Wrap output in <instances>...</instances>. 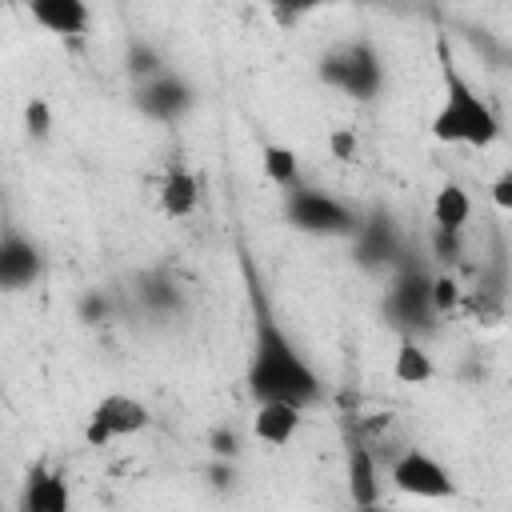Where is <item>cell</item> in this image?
Segmentation results:
<instances>
[{
  "instance_id": "3",
  "label": "cell",
  "mask_w": 512,
  "mask_h": 512,
  "mask_svg": "<svg viewBox=\"0 0 512 512\" xmlns=\"http://www.w3.org/2000/svg\"><path fill=\"white\" fill-rule=\"evenodd\" d=\"M320 80L328 88H340L352 100H372L384 84V64L368 40H352V44L332 48L320 60Z\"/></svg>"
},
{
  "instance_id": "18",
  "label": "cell",
  "mask_w": 512,
  "mask_h": 512,
  "mask_svg": "<svg viewBox=\"0 0 512 512\" xmlns=\"http://www.w3.org/2000/svg\"><path fill=\"white\" fill-rule=\"evenodd\" d=\"M260 164H264V176H268L272 184H280V188H296L300 168H296V152H292V148H284V144H264Z\"/></svg>"
},
{
  "instance_id": "20",
  "label": "cell",
  "mask_w": 512,
  "mask_h": 512,
  "mask_svg": "<svg viewBox=\"0 0 512 512\" xmlns=\"http://www.w3.org/2000/svg\"><path fill=\"white\" fill-rule=\"evenodd\" d=\"M140 296L152 304V308H160V312H168V308H180V288L164 276V272H152V276H144L140 280Z\"/></svg>"
},
{
  "instance_id": "10",
  "label": "cell",
  "mask_w": 512,
  "mask_h": 512,
  "mask_svg": "<svg viewBox=\"0 0 512 512\" xmlns=\"http://www.w3.org/2000/svg\"><path fill=\"white\" fill-rule=\"evenodd\" d=\"M24 512H72V492L64 472L48 468L44 460L32 464L28 484H24Z\"/></svg>"
},
{
  "instance_id": "17",
  "label": "cell",
  "mask_w": 512,
  "mask_h": 512,
  "mask_svg": "<svg viewBox=\"0 0 512 512\" xmlns=\"http://www.w3.org/2000/svg\"><path fill=\"white\" fill-rule=\"evenodd\" d=\"M392 376L400 384H428L436 376V368H432V356L412 336H404L400 348H396V360H392Z\"/></svg>"
},
{
  "instance_id": "22",
  "label": "cell",
  "mask_w": 512,
  "mask_h": 512,
  "mask_svg": "<svg viewBox=\"0 0 512 512\" xmlns=\"http://www.w3.org/2000/svg\"><path fill=\"white\" fill-rule=\"evenodd\" d=\"M128 72H132V76H136V84H140V80H152L156 72H164V64H160V56H156L148 44H140V40H136V44L128 48Z\"/></svg>"
},
{
  "instance_id": "6",
  "label": "cell",
  "mask_w": 512,
  "mask_h": 512,
  "mask_svg": "<svg viewBox=\"0 0 512 512\" xmlns=\"http://www.w3.org/2000/svg\"><path fill=\"white\" fill-rule=\"evenodd\" d=\"M392 484H396V492L420 496V500H452L456 496L452 476L424 448H408L392 460Z\"/></svg>"
},
{
  "instance_id": "1",
  "label": "cell",
  "mask_w": 512,
  "mask_h": 512,
  "mask_svg": "<svg viewBox=\"0 0 512 512\" xmlns=\"http://www.w3.org/2000/svg\"><path fill=\"white\" fill-rule=\"evenodd\" d=\"M248 284H252V308H256V336H252V360H248V392H252L256 404L284 400V404L304 412V408H312L320 400V376L312 372V364L296 352L288 332L268 312L260 280L248 276Z\"/></svg>"
},
{
  "instance_id": "2",
  "label": "cell",
  "mask_w": 512,
  "mask_h": 512,
  "mask_svg": "<svg viewBox=\"0 0 512 512\" xmlns=\"http://www.w3.org/2000/svg\"><path fill=\"white\" fill-rule=\"evenodd\" d=\"M440 52V76H444V104L440 112L432 116V136L444 140V144H472V148H484L500 136V116L492 112V104L464 80V72L456 68L444 36L436 44Z\"/></svg>"
},
{
  "instance_id": "15",
  "label": "cell",
  "mask_w": 512,
  "mask_h": 512,
  "mask_svg": "<svg viewBox=\"0 0 512 512\" xmlns=\"http://www.w3.org/2000/svg\"><path fill=\"white\" fill-rule=\"evenodd\" d=\"M32 20L48 32H60V36H72V32H84L88 28V8L80 0H32Z\"/></svg>"
},
{
  "instance_id": "19",
  "label": "cell",
  "mask_w": 512,
  "mask_h": 512,
  "mask_svg": "<svg viewBox=\"0 0 512 512\" xmlns=\"http://www.w3.org/2000/svg\"><path fill=\"white\" fill-rule=\"evenodd\" d=\"M460 284H456V276H448V272H440V276H432V284H428V308H432V316H448V312H456L460 308Z\"/></svg>"
},
{
  "instance_id": "29",
  "label": "cell",
  "mask_w": 512,
  "mask_h": 512,
  "mask_svg": "<svg viewBox=\"0 0 512 512\" xmlns=\"http://www.w3.org/2000/svg\"><path fill=\"white\" fill-rule=\"evenodd\" d=\"M272 16H276L280 24H292V20L300 16V8H272Z\"/></svg>"
},
{
  "instance_id": "9",
  "label": "cell",
  "mask_w": 512,
  "mask_h": 512,
  "mask_svg": "<svg viewBox=\"0 0 512 512\" xmlns=\"http://www.w3.org/2000/svg\"><path fill=\"white\" fill-rule=\"evenodd\" d=\"M36 276H40V248L20 232H4L0 236V292H20Z\"/></svg>"
},
{
  "instance_id": "26",
  "label": "cell",
  "mask_w": 512,
  "mask_h": 512,
  "mask_svg": "<svg viewBox=\"0 0 512 512\" xmlns=\"http://www.w3.org/2000/svg\"><path fill=\"white\" fill-rule=\"evenodd\" d=\"M492 200H496L500 212L512 208V172H500V176H496V184H492Z\"/></svg>"
},
{
  "instance_id": "23",
  "label": "cell",
  "mask_w": 512,
  "mask_h": 512,
  "mask_svg": "<svg viewBox=\"0 0 512 512\" xmlns=\"http://www.w3.org/2000/svg\"><path fill=\"white\" fill-rule=\"evenodd\" d=\"M328 152H332V160H352L356 156V132L352 128H332L328 132Z\"/></svg>"
},
{
  "instance_id": "14",
  "label": "cell",
  "mask_w": 512,
  "mask_h": 512,
  "mask_svg": "<svg viewBox=\"0 0 512 512\" xmlns=\"http://www.w3.org/2000/svg\"><path fill=\"white\" fill-rule=\"evenodd\" d=\"M196 204H200V180L188 168L172 164L164 184H160V212L172 216V220H184V216L196 212Z\"/></svg>"
},
{
  "instance_id": "4",
  "label": "cell",
  "mask_w": 512,
  "mask_h": 512,
  "mask_svg": "<svg viewBox=\"0 0 512 512\" xmlns=\"http://www.w3.org/2000/svg\"><path fill=\"white\" fill-rule=\"evenodd\" d=\"M288 224L300 232H316V236H348L360 228L352 208H344L336 196L304 188V184L288 188Z\"/></svg>"
},
{
  "instance_id": "12",
  "label": "cell",
  "mask_w": 512,
  "mask_h": 512,
  "mask_svg": "<svg viewBox=\"0 0 512 512\" xmlns=\"http://www.w3.org/2000/svg\"><path fill=\"white\" fill-rule=\"evenodd\" d=\"M348 496L356 508H376L380 504V480H376V456L364 440L348 444Z\"/></svg>"
},
{
  "instance_id": "21",
  "label": "cell",
  "mask_w": 512,
  "mask_h": 512,
  "mask_svg": "<svg viewBox=\"0 0 512 512\" xmlns=\"http://www.w3.org/2000/svg\"><path fill=\"white\" fill-rule=\"evenodd\" d=\"M24 132H28L32 140H48V136H52V108H48L44 96H32V100L24 104Z\"/></svg>"
},
{
  "instance_id": "27",
  "label": "cell",
  "mask_w": 512,
  "mask_h": 512,
  "mask_svg": "<svg viewBox=\"0 0 512 512\" xmlns=\"http://www.w3.org/2000/svg\"><path fill=\"white\" fill-rule=\"evenodd\" d=\"M104 312H108L104 296H96V292H92V296H84V304H80V316H84V320H100Z\"/></svg>"
},
{
  "instance_id": "24",
  "label": "cell",
  "mask_w": 512,
  "mask_h": 512,
  "mask_svg": "<svg viewBox=\"0 0 512 512\" xmlns=\"http://www.w3.org/2000/svg\"><path fill=\"white\" fill-rule=\"evenodd\" d=\"M208 444H212V456H216V460H236V436H232L228 428H216V432L208 436Z\"/></svg>"
},
{
  "instance_id": "8",
  "label": "cell",
  "mask_w": 512,
  "mask_h": 512,
  "mask_svg": "<svg viewBox=\"0 0 512 512\" xmlns=\"http://www.w3.org/2000/svg\"><path fill=\"white\" fill-rule=\"evenodd\" d=\"M428 284L432 276H424L420 268H404L388 292V316L408 332L416 324H428L432 308H428Z\"/></svg>"
},
{
  "instance_id": "11",
  "label": "cell",
  "mask_w": 512,
  "mask_h": 512,
  "mask_svg": "<svg viewBox=\"0 0 512 512\" xmlns=\"http://www.w3.org/2000/svg\"><path fill=\"white\" fill-rule=\"evenodd\" d=\"M400 256V236H396V224L388 212H376L368 224L356 228V260L364 268H376L384 260Z\"/></svg>"
},
{
  "instance_id": "13",
  "label": "cell",
  "mask_w": 512,
  "mask_h": 512,
  "mask_svg": "<svg viewBox=\"0 0 512 512\" xmlns=\"http://www.w3.org/2000/svg\"><path fill=\"white\" fill-rule=\"evenodd\" d=\"M300 420H304V412H300V408H292V404H284V400H268V404H260V408H256L252 432H256V440H260V444L280 448V444H288V440L300 432Z\"/></svg>"
},
{
  "instance_id": "5",
  "label": "cell",
  "mask_w": 512,
  "mask_h": 512,
  "mask_svg": "<svg viewBox=\"0 0 512 512\" xmlns=\"http://www.w3.org/2000/svg\"><path fill=\"white\" fill-rule=\"evenodd\" d=\"M148 420H152V412H148L144 400L124 396V392H112V396H104V400L92 408V416H88V424H84V440H88L92 448H104V444L116 440V436H136V432H144Z\"/></svg>"
},
{
  "instance_id": "25",
  "label": "cell",
  "mask_w": 512,
  "mask_h": 512,
  "mask_svg": "<svg viewBox=\"0 0 512 512\" xmlns=\"http://www.w3.org/2000/svg\"><path fill=\"white\" fill-rule=\"evenodd\" d=\"M436 256L448 260V264L460 260V232H440L436 228Z\"/></svg>"
},
{
  "instance_id": "28",
  "label": "cell",
  "mask_w": 512,
  "mask_h": 512,
  "mask_svg": "<svg viewBox=\"0 0 512 512\" xmlns=\"http://www.w3.org/2000/svg\"><path fill=\"white\" fill-rule=\"evenodd\" d=\"M212 476H216V480H212L216 488H228V484H232V468H228V464H220V460L212 464Z\"/></svg>"
},
{
  "instance_id": "16",
  "label": "cell",
  "mask_w": 512,
  "mask_h": 512,
  "mask_svg": "<svg viewBox=\"0 0 512 512\" xmlns=\"http://www.w3.org/2000/svg\"><path fill=\"white\" fill-rule=\"evenodd\" d=\"M468 216H472L468 192L448 180V184L436 192V200H432V220H436V228H440V232H460V228L468 224Z\"/></svg>"
},
{
  "instance_id": "7",
  "label": "cell",
  "mask_w": 512,
  "mask_h": 512,
  "mask_svg": "<svg viewBox=\"0 0 512 512\" xmlns=\"http://www.w3.org/2000/svg\"><path fill=\"white\" fill-rule=\"evenodd\" d=\"M136 108L160 124H172L180 120L188 108H192V88L176 76V72H156L152 80H140L136 84Z\"/></svg>"
}]
</instances>
